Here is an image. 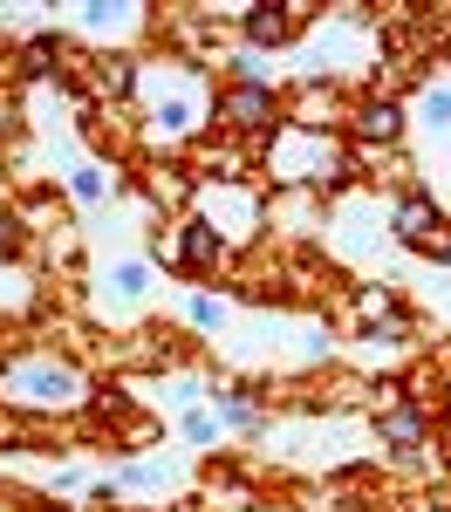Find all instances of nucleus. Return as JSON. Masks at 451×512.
Instances as JSON below:
<instances>
[{"instance_id":"obj_4","label":"nucleus","mask_w":451,"mask_h":512,"mask_svg":"<svg viewBox=\"0 0 451 512\" xmlns=\"http://www.w3.org/2000/svg\"><path fill=\"white\" fill-rule=\"evenodd\" d=\"M178 260H185V267H226V239L212 233L205 219H192V226L178 233Z\"/></svg>"},{"instance_id":"obj_1","label":"nucleus","mask_w":451,"mask_h":512,"mask_svg":"<svg viewBox=\"0 0 451 512\" xmlns=\"http://www.w3.org/2000/svg\"><path fill=\"white\" fill-rule=\"evenodd\" d=\"M219 123L233 130V137H267L274 123H281V103H274V89H226L219 96Z\"/></svg>"},{"instance_id":"obj_6","label":"nucleus","mask_w":451,"mask_h":512,"mask_svg":"<svg viewBox=\"0 0 451 512\" xmlns=\"http://www.w3.org/2000/svg\"><path fill=\"white\" fill-rule=\"evenodd\" d=\"M356 137H363V144H397V137H404V110H397V103H363V110H356Z\"/></svg>"},{"instance_id":"obj_7","label":"nucleus","mask_w":451,"mask_h":512,"mask_svg":"<svg viewBox=\"0 0 451 512\" xmlns=\"http://www.w3.org/2000/svg\"><path fill=\"white\" fill-rule=\"evenodd\" d=\"M14 69H21V82H48L55 69H62V35H35L28 48H21Z\"/></svg>"},{"instance_id":"obj_5","label":"nucleus","mask_w":451,"mask_h":512,"mask_svg":"<svg viewBox=\"0 0 451 512\" xmlns=\"http://www.w3.org/2000/svg\"><path fill=\"white\" fill-rule=\"evenodd\" d=\"M287 14H294V7H246V14H240V35L253 41V48H281V41L294 35V28H287Z\"/></svg>"},{"instance_id":"obj_8","label":"nucleus","mask_w":451,"mask_h":512,"mask_svg":"<svg viewBox=\"0 0 451 512\" xmlns=\"http://www.w3.org/2000/svg\"><path fill=\"white\" fill-rule=\"evenodd\" d=\"M89 69H96V89H103V96H130V89H137V62H130V55H96Z\"/></svg>"},{"instance_id":"obj_2","label":"nucleus","mask_w":451,"mask_h":512,"mask_svg":"<svg viewBox=\"0 0 451 512\" xmlns=\"http://www.w3.org/2000/svg\"><path fill=\"white\" fill-rule=\"evenodd\" d=\"M376 437L410 458V451H424V437H431V410H424V403H383V410H376Z\"/></svg>"},{"instance_id":"obj_11","label":"nucleus","mask_w":451,"mask_h":512,"mask_svg":"<svg viewBox=\"0 0 451 512\" xmlns=\"http://www.w3.org/2000/svg\"><path fill=\"white\" fill-rule=\"evenodd\" d=\"M76 198H82V205H89V198H103V178H96V171H82V178H76Z\"/></svg>"},{"instance_id":"obj_3","label":"nucleus","mask_w":451,"mask_h":512,"mask_svg":"<svg viewBox=\"0 0 451 512\" xmlns=\"http://www.w3.org/2000/svg\"><path fill=\"white\" fill-rule=\"evenodd\" d=\"M431 219H438L431 192H417V185H410V192H404V205L390 212V233H397V239H417V246H424V239H431Z\"/></svg>"},{"instance_id":"obj_10","label":"nucleus","mask_w":451,"mask_h":512,"mask_svg":"<svg viewBox=\"0 0 451 512\" xmlns=\"http://www.w3.org/2000/svg\"><path fill=\"white\" fill-rule=\"evenodd\" d=\"M424 110H431V123H445L451 117V89H431V103H424Z\"/></svg>"},{"instance_id":"obj_9","label":"nucleus","mask_w":451,"mask_h":512,"mask_svg":"<svg viewBox=\"0 0 451 512\" xmlns=\"http://www.w3.org/2000/svg\"><path fill=\"white\" fill-rule=\"evenodd\" d=\"M14 253H21V226L0 212V260H14Z\"/></svg>"}]
</instances>
